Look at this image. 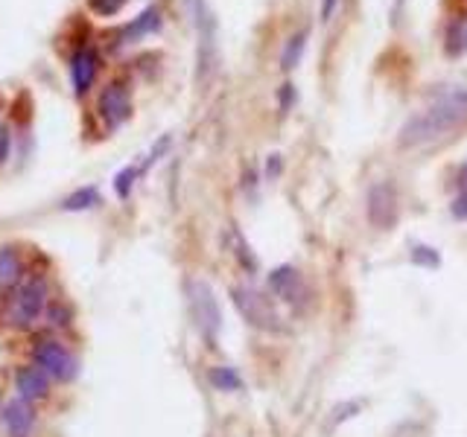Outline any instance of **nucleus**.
<instances>
[{
    "mask_svg": "<svg viewBox=\"0 0 467 437\" xmlns=\"http://www.w3.org/2000/svg\"><path fill=\"white\" fill-rule=\"evenodd\" d=\"M462 120H467V91H455L450 97L438 100L436 105H429L420 114H415L412 120H406L401 128V146H424L432 140L444 137L453 132Z\"/></svg>",
    "mask_w": 467,
    "mask_h": 437,
    "instance_id": "f257e3e1",
    "label": "nucleus"
},
{
    "mask_svg": "<svg viewBox=\"0 0 467 437\" xmlns=\"http://www.w3.org/2000/svg\"><path fill=\"white\" fill-rule=\"evenodd\" d=\"M50 306V283L44 277H27L12 289L6 321L15 329H32Z\"/></svg>",
    "mask_w": 467,
    "mask_h": 437,
    "instance_id": "f03ea898",
    "label": "nucleus"
},
{
    "mask_svg": "<svg viewBox=\"0 0 467 437\" xmlns=\"http://www.w3.org/2000/svg\"><path fill=\"white\" fill-rule=\"evenodd\" d=\"M187 298H190V312H193L198 333H202L205 341L214 345L222 329V312H219L214 289H210L205 280H190L187 283Z\"/></svg>",
    "mask_w": 467,
    "mask_h": 437,
    "instance_id": "7ed1b4c3",
    "label": "nucleus"
},
{
    "mask_svg": "<svg viewBox=\"0 0 467 437\" xmlns=\"http://www.w3.org/2000/svg\"><path fill=\"white\" fill-rule=\"evenodd\" d=\"M231 298H234V306H237V312L251 327L266 329V333H278V329H284V324H280V315L275 312L272 301H269L266 294H260L257 289H251V286H234Z\"/></svg>",
    "mask_w": 467,
    "mask_h": 437,
    "instance_id": "20e7f679",
    "label": "nucleus"
},
{
    "mask_svg": "<svg viewBox=\"0 0 467 437\" xmlns=\"http://www.w3.org/2000/svg\"><path fill=\"white\" fill-rule=\"evenodd\" d=\"M187 4H190V15L198 32V82H205L216 65V18L205 0H187Z\"/></svg>",
    "mask_w": 467,
    "mask_h": 437,
    "instance_id": "39448f33",
    "label": "nucleus"
},
{
    "mask_svg": "<svg viewBox=\"0 0 467 437\" xmlns=\"http://www.w3.org/2000/svg\"><path fill=\"white\" fill-rule=\"evenodd\" d=\"M32 359L56 382H70V380H76V373H79L76 359L70 356L65 345H58V341H39L32 350Z\"/></svg>",
    "mask_w": 467,
    "mask_h": 437,
    "instance_id": "423d86ee",
    "label": "nucleus"
},
{
    "mask_svg": "<svg viewBox=\"0 0 467 437\" xmlns=\"http://www.w3.org/2000/svg\"><path fill=\"white\" fill-rule=\"evenodd\" d=\"M368 222L374 224V228H394L397 224V216H401V205H397V190H394V184L389 181H380V184H374L371 190H368Z\"/></svg>",
    "mask_w": 467,
    "mask_h": 437,
    "instance_id": "0eeeda50",
    "label": "nucleus"
},
{
    "mask_svg": "<svg viewBox=\"0 0 467 437\" xmlns=\"http://www.w3.org/2000/svg\"><path fill=\"white\" fill-rule=\"evenodd\" d=\"M97 111L102 117V123L109 128L123 126V120L132 111V97H128V85L123 79H114L109 85L102 88L100 93V102H97Z\"/></svg>",
    "mask_w": 467,
    "mask_h": 437,
    "instance_id": "6e6552de",
    "label": "nucleus"
},
{
    "mask_svg": "<svg viewBox=\"0 0 467 437\" xmlns=\"http://www.w3.org/2000/svg\"><path fill=\"white\" fill-rule=\"evenodd\" d=\"M269 289H272L280 301L298 306V310H304V306L310 303V286L292 266L275 268L272 275H269Z\"/></svg>",
    "mask_w": 467,
    "mask_h": 437,
    "instance_id": "1a4fd4ad",
    "label": "nucleus"
},
{
    "mask_svg": "<svg viewBox=\"0 0 467 437\" xmlns=\"http://www.w3.org/2000/svg\"><path fill=\"white\" fill-rule=\"evenodd\" d=\"M97 70H100V53L93 47H79L74 58H70V85H74L76 97H85L93 88Z\"/></svg>",
    "mask_w": 467,
    "mask_h": 437,
    "instance_id": "9d476101",
    "label": "nucleus"
},
{
    "mask_svg": "<svg viewBox=\"0 0 467 437\" xmlns=\"http://www.w3.org/2000/svg\"><path fill=\"white\" fill-rule=\"evenodd\" d=\"M4 426L9 432V437H30L32 429H35V411H32V403H27L23 397H15L9 399L6 408H4Z\"/></svg>",
    "mask_w": 467,
    "mask_h": 437,
    "instance_id": "9b49d317",
    "label": "nucleus"
},
{
    "mask_svg": "<svg viewBox=\"0 0 467 437\" xmlns=\"http://www.w3.org/2000/svg\"><path fill=\"white\" fill-rule=\"evenodd\" d=\"M15 388H18V397H23L27 403H35V399H44L50 394V376H47L39 364H23L15 373Z\"/></svg>",
    "mask_w": 467,
    "mask_h": 437,
    "instance_id": "f8f14e48",
    "label": "nucleus"
},
{
    "mask_svg": "<svg viewBox=\"0 0 467 437\" xmlns=\"http://www.w3.org/2000/svg\"><path fill=\"white\" fill-rule=\"evenodd\" d=\"M158 30H161V12H158V6H146L132 23H126L123 39L137 41V39H146V35L158 32Z\"/></svg>",
    "mask_w": 467,
    "mask_h": 437,
    "instance_id": "ddd939ff",
    "label": "nucleus"
},
{
    "mask_svg": "<svg viewBox=\"0 0 467 437\" xmlns=\"http://www.w3.org/2000/svg\"><path fill=\"white\" fill-rule=\"evenodd\" d=\"M23 277V266H21V257L12 245L0 248V289H15Z\"/></svg>",
    "mask_w": 467,
    "mask_h": 437,
    "instance_id": "4468645a",
    "label": "nucleus"
},
{
    "mask_svg": "<svg viewBox=\"0 0 467 437\" xmlns=\"http://www.w3.org/2000/svg\"><path fill=\"white\" fill-rule=\"evenodd\" d=\"M100 202H102V196L97 187H79L76 193H70L62 202V210H67V214H74V210H91Z\"/></svg>",
    "mask_w": 467,
    "mask_h": 437,
    "instance_id": "2eb2a0df",
    "label": "nucleus"
},
{
    "mask_svg": "<svg viewBox=\"0 0 467 437\" xmlns=\"http://www.w3.org/2000/svg\"><path fill=\"white\" fill-rule=\"evenodd\" d=\"M307 30H301L298 35H292V39L286 41L284 47V53H280V67L284 70H292L298 62H301V53H304V47H307Z\"/></svg>",
    "mask_w": 467,
    "mask_h": 437,
    "instance_id": "dca6fc26",
    "label": "nucleus"
},
{
    "mask_svg": "<svg viewBox=\"0 0 467 437\" xmlns=\"http://www.w3.org/2000/svg\"><path fill=\"white\" fill-rule=\"evenodd\" d=\"M447 53L450 56H464L467 53V18H459L450 23L447 30Z\"/></svg>",
    "mask_w": 467,
    "mask_h": 437,
    "instance_id": "f3484780",
    "label": "nucleus"
},
{
    "mask_svg": "<svg viewBox=\"0 0 467 437\" xmlns=\"http://www.w3.org/2000/svg\"><path fill=\"white\" fill-rule=\"evenodd\" d=\"M210 382H214L219 391H240V388H242L240 373L234 371V368H225V364H222V368L210 371Z\"/></svg>",
    "mask_w": 467,
    "mask_h": 437,
    "instance_id": "a211bd4d",
    "label": "nucleus"
},
{
    "mask_svg": "<svg viewBox=\"0 0 467 437\" xmlns=\"http://www.w3.org/2000/svg\"><path fill=\"white\" fill-rule=\"evenodd\" d=\"M137 179H140V167H126L123 172H117L114 193L120 196V198H128V196H132V187H135Z\"/></svg>",
    "mask_w": 467,
    "mask_h": 437,
    "instance_id": "6ab92c4d",
    "label": "nucleus"
},
{
    "mask_svg": "<svg viewBox=\"0 0 467 437\" xmlns=\"http://www.w3.org/2000/svg\"><path fill=\"white\" fill-rule=\"evenodd\" d=\"M412 263L424 266V268H438L441 257L436 248H429V245H412Z\"/></svg>",
    "mask_w": 467,
    "mask_h": 437,
    "instance_id": "aec40b11",
    "label": "nucleus"
},
{
    "mask_svg": "<svg viewBox=\"0 0 467 437\" xmlns=\"http://www.w3.org/2000/svg\"><path fill=\"white\" fill-rule=\"evenodd\" d=\"M88 4H91L93 12H97V15L111 18V15H117V12L126 6V0H88Z\"/></svg>",
    "mask_w": 467,
    "mask_h": 437,
    "instance_id": "412c9836",
    "label": "nucleus"
},
{
    "mask_svg": "<svg viewBox=\"0 0 467 437\" xmlns=\"http://www.w3.org/2000/svg\"><path fill=\"white\" fill-rule=\"evenodd\" d=\"M12 155V128L0 123V163H6Z\"/></svg>",
    "mask_w": 467,
    "mask_h": 437,
    "instance_id": "4be33fe9",
    "label": "nucleus"
},
{
    "mask_svg": "<svg viewBox=\"0 0 467 437\" xmlns=\"http://www.w3.org/2000/svg\"><path fill=\"white\" fill-rule=\"evenodd\" d=\"M453 219L467 222V190H459V196L453 198V207H450Z\"/></svg>",
    "mask_w": 467,
    "mask_h": 437,
    "instance_id": "5701e85b",
    "label": "nucleus"
},
{
    "mask_svg": "<svg viewBox=\"0 0 467 437\" xmlns=\"http://www.w3.org/2000/svg\"><path fill=\"white\" fill-rule=\"evenodd\" d=\"M47 310H50V324L65 327L70 321V310H67V306H47Z\"/></svg>",
    "mask_w": 467,
    "mask_h": 437,
    "instance_id": "b1692460",
    "label": "nucleus"
},
{
    "mask_svg": "<svg viewBox=\"0 0 467 437\" xmlns=\"http://www.w3.org/2000/svg\"><path fill=\"white\" fill-rule=\"evenodd\" d=\"M292 97H295V88L292 85H284L280 88V111H286L289 105H292Z\"/></svg>",
    "mask_w": 467,
    "mask_h": 437,
    "instance_id": "393cba45",
    "label": "nucleus"
},
{
    "mask_svg": "<svg viewBox=\"0 0 467 437\" xmlns=\"http://www.w3.org/2000/svg\"><path fill=\"white\" fill-rule=\"evenodd\" d=\"M336 6H339V0H322V21H324V23L333 18Z\"/></svg>",
    "mask_w": 467,
    "mask_h": 437,
    "instance_id": "a878e982",
    "label": "nucleus"
},
{
    "mask_svg": "<svg viewBox=\"0 0 467 437\" xmlns=\"http://www.w3.org/2000/svg\"><path fill=\"white\" fill-rule=\"evenodd\" d=\"M280 172V158L272 155V161H269V175H278Z\"/></svg>",
    "mask_w": 467,
    "mask_h": 437,
    "instance_id": "bb28decb",
    "label": "nucleus"
},
{
    "mask_svg": "<svg viewBox=\"0 0 467 437\" xmlns=\"http://www.w3.org/2000/svg\"><path fill=\"white\" fill-rule=\"evenodd\" d=\"M459 190H467V163L459 170Z\"/></svg>",
    "mask_w": 467,
    "mask_h": 437,
    "instance_id": "cd10ccee",
    "label": "nucleus"
}]
</instances>
